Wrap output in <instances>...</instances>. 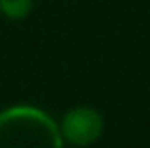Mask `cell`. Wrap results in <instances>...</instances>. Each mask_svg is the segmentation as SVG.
Instances as JSON below:
<instances>
[{"mask_svg":"<svg viewBox=\"0 0 150 148\" xmlns=\"http://www.w3.org/2000/svg\"><path fill=\"white\" fill-rule=\"evenodd\" d=\"M59 132L63 142L77 148L91 146L103 134V118L96 108L77 106L71 108L59 122Z\"/></svg>","mask_w":150,"mask_h":148,"instance_id":"7a4b0ae2","label":"cell"},{"mask_svg":"<svg viewBox=\"0 0 150 148\" xmlns=\"http://www.w3.org/2000/svg\"><path fill=\"white\" fill-rule=\"evenodd\" d=\"M59 124L35 106H10L0 112V148H63Z\"/></svg>","mask_w":150,"mask_h":148,"instance_id":"6da1fadb","label":"cell"},{"mask_svg":"<svg viewBox=\"0 0 150 148\" xmlns=\"http://www.w3.org/2000/svg\"><path fill=\"white\" fill-rule=\"evenodd\" d=\"M35 8V0H0V12L10 21H23Z\"/></svg>","mask_w":150,"mask_h":148,"instance_id":"3957f363","label":"cell"}]
</instances>
